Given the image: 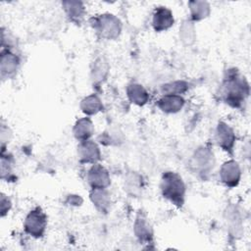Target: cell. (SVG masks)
I'll list each match as a JSON object with an SVG mask.
<instances>
[{
    "label": "cell",
    "instance_id": "8fae6325",
    "mask_svg": "<svg viewBox=\"0 0 251 251\" xmlns=\"http://www.w3.org/2000/svg\"><path fill=\"white\" fill-rule=\"evenodd\" d=\"M184 105V99L180 95L167 94L163 95L157 102V106L164 113L172 114L176 113L182 109Z\"/></svg>",
    "mask_w": 251,
    "mask_h": 251
},
{
    "label": "cell",
    "instance_id": "277c9868",
    "mask_svg": "<svg viewBox=\"0 0 251 251\" xmlns=\"http://www.w3.org/2000/svg\"><path fill=\"white\" fill-rule=\"evenodd\" d=\"M47 226V217L40 208L31 210L25 217L24 227L27 234L39 238L41 237Z\"/></svg>",
    "mask_w": 251,
    "mask_h": 251
},
{
    "label": "cell",
    "instance_id": "ac0fdd59",
    "mask_svg": "<svg viewBox=\"0 0 251 251\" xmlns=\"http://www.w3.org/2000/svg\"><path fill=\"white\" fill-rule=\"evenodd\" d=\"M68 17L72 21L79 22V20L83 17L84 7L81 2H74V1H66L62 3Z\"/></svg>",
    "mask_w": 251,
    "mask_h": 251
},
{
    "label": "cell",
    "instance_id": "30bf717a",
    "mask_svg": "<svg viewBox=\"0 0 251 251\" xmlns=\"http://www.w3.org/2000/svg\"><path fill=\"white\" fill-rule=\"evenodd\" d=\"M174 22L175 20L171 10L166 7L156 8L152 19V25L156 31L167 30L174 25Z\"/></svg>",
    "mask_w": 251,
    "mask_h": 251
},
{
    "label": "cell",
    "instance_id": "2e32d148",
    "mask_svg": "<svg viewBox=\"0 0 251 251\" xmlns=\"http://www.w3.org/2000/svg\"><path fill=\"white\" fill-rule=\"evenodd\" d=\"M188 6L192 21H201L210 14V6L206 1H190Z\"/></svg>",
    "mask_w": 251,
    "mask_h": 251
},
{
    "label": "cell",
    "instance_id": "52a82bcc",
    "mask_svg": "<svg viewBox=\"0 0 251 251\" xmlns=\"http://www.w3.org/2000/svg\"><path fill=\"white\" fill-rule=\"evenodd\" d=\"M87 181L92 189H106L111 182L108 171L99 164H93L87 173Z\"/></svg>",
    "mask_w": 251,
    "mask_h": 251
},
{
    "label": "cell",
    "instance_id": "5bb4252c",
    "mask_svg": "<svg viewBox=\"0 0 251 251\" xmlns=\"http://www.w3.org/2000/svg\"><path fill=\"white\" fill-rule=\"evenodd\" d=\"M126 94L131 103L142 106L147 103L149 99L148 92L145 88L138 83H131L126 88Z\"/></svg>",
    "mask_w": 251,
    "mask_h": 251
},
{
    "label": "cell",
    "instance_id": "5b68a950",
    "mask_svg": "<svg viewBox=\"0 0 251 251\" xmlns=\"http://www.w3.org/2000/svg\"><path fill=\"white\" fill-rule=\"evenodd\" d=\"M191 167L201 175L208 174L214 166V154L206 147L198 148L191 158Z\"/></svg>",
    "mask_w": 251,
    "mask_h": 251
},
{
    "label": "cell",
    "instance_id": "6da1fadb",
    "mask_svg": "<svg viewBox=\"0 0 251 251\" xmlns=\"http://www.w3.org/2000/svg\"><path fill=\"white\" fill-rule=\"evenodd\" d=\"M222 96L226 104L239 108L249 95V84L235 70H228L222 84Z\"/></svg>",
    "mask_w": 251,
    "mask_h": 251
},
{
    "label": "cell",
    "instance_id": "7c38bea8",
    "mask_svg": "<svg viewBox=\"0 0 251 251\" xmlns=\"http://www.w3.org/2000/svg\"><path fill=\"white\" fill-rule=\"evenodd\" d=\"M94 127L91 120L87 117L81 118L78 121H76L73 132L75 137L80 142L84 140H88L89 137L93 134Z\"/></svg>",
    "mask_w": 251,
    "mask_h": 251
},
{
    "label": "cell",
    "instance_id": "44dd1931",
    "mask_svg": "<svg viewBox=\"0 0 251 251\" xmlns=\"http://www.w3.org/2000/svg\"><path fill=\"white\" fill-rule=\"evenodd\" d=\"M107 73H108V66H107L106 62H104L102 59L96 60L94 69L92 72L93 80L95 82H101V80L106 77Z\"/></svg>",
    "mask_w": 251,
    "mask_h": 251
},
{
    "label": "cell",
    "instance_id": "e0dca14e",
    "mask_svg": "<svg viewBox=\"0 0 251 251\" xmlns=\"http://www.w3.org/2000/svg\"><path fill=\"white\" fill-rule=\"evenodd\" d=\"M80 109L86 115H94L102 111L103 105L97 95L91 94L81 100Z\"/></svg>",
    "mask_w": 251,
    "mask_h": 251
},
{
    "label": "cell",
    "instance_id": "9c48e42d",
    "mask_svg": "<svg viewBox=\"0 0 251 251\" xmlns=\"http://www.w3.org/2000/svg\"><path fill=\"white\" fill-rule=\"evenodd\" d=\"M77 156L79 162L81 163L96 164L100 160L101 153L97 144L88 139L79 142L77 146Z\"/></svg>",
    "mask_w": 251,
    "mask_h": 251
},
{
    "label": "cell",
    "instance_id": "7402d4cb",
    "mask_svg": "<svg viewBox=\"0 0 251 251\" xmlns=\"http://www.w3.org/2000/svg\"><path fill=\"white\" fill-rule=\"evenodd\" d=\"M180 35H181V40L186 42L187 44H190L194 40V26L193 23L190 21H185L182 23L181 27L179 29Z\"/></svg>",
    "mask_w": 251,
    "mask_h": 251
},
{
    "label": "cell",
    "instance_id": "9a60e30c",
    "mask_svg": "<svg viewBox=\"0 0 251 251\" xmlns=\"http://www.w3.org/2000/svg\"><path fill=\"white\" fill-rule=\"evenodd\" d=\"M90 199L93 205L101 213H106L110 208V195L106 189H92L90 192Z\"/></svg>",
    "mask_w": 251,
    "mask_h": 251
},
{
    "label": "cell",
    "instance_id": "d6986e66",
    "mask_svg": "<svg viewBox=\"0 0 251 251\" xmlns=\"http://www.w3.org/2000/svg\"><path fill=\"white\" fill-rule=\"evenodd\" d=\"M134 231L136 236L142 241H149L152 237V231L146 219L143 216L136 218L134 225Z\"/></svg>",
    "mask_w": 251,
    "mask_h": 251
},
{
    "label": "cell",
    "instance_id": "4fadbf2b",
    "mask_svg": "<svg viewBox=\"0 0 251 251\" xmlns=\"http://www.w3.org/2000/svg\"><path fill=\"white\" fill-rule=\"evenodd\" d=\"M19 66V58L12 53L11 51L7 50L2 52L1 54V75L4 76H11L14 75Z\"/></svg>",
    "mask_w": 251,
    "mask_h": 251
},
{
    "label": "cell",
    "instance_id": "ffe728a7",
    "mask_svg": "<svg viewBox=\"0 0 251 251\" xmlns=\"http://www.w3.org/2000/svg\"><path fill=\"white\" fill-rule=\"evenodd\" d=\"M188 88V83L183 80H176L173 81L167 84H164L161 87V91L163 95L167 94H175V95H180L181 93L185 92Z\"/></svg>",
    "mask_w": 251,
    "mask_h": 251
},
{
    "label": "cell",
    "instance_id": "ba28073f",
    "mask_svg": "<svg viewBox=\"0 0 251 251\" xmlns=\"http://www.w3.org/2000/svg\"><path fill=\"white\" fill-rule=\"evenodd\" d=\"M215 139L218 145L226 152L231 153L235 143V133L233 129L224 122H220L216 128Z\"/></svg>",
    "mask_w": 251,
    "mask_h": 251
},
{
    "label": "cell",
    "instance_id": "7a4b0ae2",
    "mask_svg": "<svg viewBox=\"0 0 251 251\" xmlns=\"http://www.w3.org/2000/svg\"><path fill=\"white\" fill-rule=\"evenodd\" d=\"M160 188L163 196L176 206L184 202L185 184L179 175L174 172H166L161 179Z\"/></svg>",
    "mask_w": 251,
    "mask_h": 251
},
{
    "label": "cell",
    "instance_id": "8992f818",
    "mask_svg": "<svg viewBox=\"0 0 251 251\" xmlns=\"http://www.w3.org/2000/svg\"><path fill=\"white\" fill-rule=\"evenodd\" d=\"M241 170L239 164L234 160L225 162L220 169V179L228 187H234L239 183Z\"/></svg>",
    "mask_w": 251,
    "mask_h": 251
},
{
    "label": "cell",
    "instance_id": "603a6c76",
    "mask_svg": "<svg viewBox=\"0 0 251 251\" xmlns=\"http://www.w3.org/2000/svg\"><path fill=\"white\" fill-rule=\"evenodd\" d=\"M11 207V202L8 199V197H5V195H1V212H2V216L5 215V213H7L9 211Z\"/></svg>",
    "mask_w": 251,
    "mask_h": 251
},
{
    "label": "cell",
    "instance_id": "3957f363",
    "mask_svg": "<svg viewBox=\"0 0 251 251\" xmlns=\"http://www.w3.org/2000/svg\"><path fill=\"white\" fill-rule=\"evenodd\" d=\"M91 25L102 37L107 39H115L121 32V23L112 14H103L93 18Z\"/></svg>",
    "mask_w": 251,
    "mask_h": 251
}]
</instances>
